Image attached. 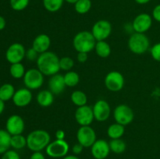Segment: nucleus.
<instances>
[{"mask_svg":"<svg viewBox=\"0 0 160 159\" xmlns=\"http://www.w3.org/2000/svg\"><path fill=\"white\" fill-rule=\"evenodd\" d=\"M69 147L68 143L65 140H57L50 142L49 144L45 148V152L49 157L53 158L63 157L68 154Z\"/></svg>","mask_w":160,"mask_h":159,"instance_id":"obj_7","label":"nucleus"},{"mask_svg":"<svg viewBox=\"0 0 160 159\" xmlns=\"http://www.w3.org/2000/svg\"><path fill=\"white\" fill-rule=\"evenodd\" d=\"M30 0H9L11 8L15 11H22L28 6Z\"/></svg>","mask_w":160,"mask_h":159,"instance_id":"obj_33","label":"nucleus"},{"mask_svg":"<svg viewBox=\"0 0 160 159\" xmlns=\"http://www.w3.org/2000/svg\"><path fill=\"white\" fill-rule=\"evenodd\" d=\"M152 25V17L148 13H141L134 19L132 28L136 33L145 34Z\"/></svg>","mask_w":160,"mask_h":159,"instance_id":"obj_14","label":"nucleus"},{"mask_svg":"<svg viewBox=\"0 0 160 159\" xmlns=\"http://www.w3.org/2000/svg\"><path fill=\"white\" fill-rule=\"evenodd\" d=\"M39 55L40 54H38L34 48H31L26 51V55H25V57H26L29 61L34 62V61H37Z\"/></svg>","mask_w":160,"mask_h":159,"instance_id":"obj_35","label":"nucleus"},{"mask_svg":"<svg viewBox=\"0 0 160 159\" xmlns=\"http://www.w3.org/2000/svg\"><path fill=\"white\" fill-rule=\"evenodd\" d=\"M26 55L24 46L20 43H13L7 48L6 52V59L9 63L21 62Z\"/></svg>","mask_w":160,"mask_h":159,"instance_id":"obj_11","label":"nucleus"},{"mask_svg":"<svg viewBox=\"0 0 160 159\" xmlns=\"http://www.w3.org/2000/svg\"><path fill=\"white\" fill-rule=\"evenodd\" d=\"M83 149H84V147L81 144H80L79 143H78L75 145H73V147H72V151H73V153L75 155H78V154H80L82 152Z\"/></svg>","mask_w":160,"mask_h":159,"instance_id":"obj_39","label":"nucleus"},{"mask_svg":"<svg viewBox=\"0 0 160 159\" xmlns=\"http://www.w3.org/2000/svg\"><path fill=\"white\" fill-rule=\"evenodd\" d=\"M150 1H151V0H134V2H135L136 3H138V4H139V5L147 4V3L149 2Z\"/></svg>","mask_w":160,"mask_h":159,"instance_id":"obj_43","label":"nucleus"},{"mask_svg":"<svg viewBox=\"0 0 160 159\" xmlns=\"http://www.w3.org/2000/svg\"><path fill=\"white\" fill-rule=\"evenodd\" d=\"M88 59V53L86 52H78V56H77V59L79 62L81 63H84Z\"/></svg>","mask_w":160,"mask_h":159,"instance_id":"obj_38","label":"nucleus"},{"mask_svg":"<svg viewBox=\"0 0 160 159\" xmlns=\"http://www.w3.org/2000/svg\"><path fill=\"white\" fill-rule=\"evenodd\" d=\"M64 81L67 87H73L78 84L80 81V76L77 72L75 71H68L63 76Z\"/></svg>","mask_w":160,"mask_h":159,"instance_id":"obj_28","label":"nucleus"},{"mask_svg":"<svg viewBox=\"0 0 160 159\" xmlns=\"http://www.w3.org/2000/svg\"><path fill=\"white\" fill-rule=\"evenodd\" d=\"M92 33L97 41H106L112 33V24L106 20H98L92 26Z\"/></svg>","mask_w":160,"mask_h":159,"instance_id":"obj_10","label":"nucleus"},{"mask_svg":"<svg viewBox=\"0 0 160 159\" xmlns=\"http://www.w3.org/2000/svg\"><path fill=\"white\" fill-rule=\"evenodd\" d=\"M95 51L97 55L100 58H107L111 55V47L109 44H108L106 41H96L95 46Z\"/></svg>","mask_w":160,"mask_h":159,"instance_id":"obj_21","label":"nucleus"},{"mask_svg":"<svg viewBox=\"0 0 160 159\" xmlns=\"http://www.w3.org/2000/svg\"><path fill=\"white\" fill-rule=\"evenodd\" d=\"M92 3L91 0H78L74 4V9L79 14H86L90 11Z\"/></svg>","mask_w":160,"mask_h":159,"instance_id":"obj_30","label":"nucleus"},{"mask_svg":"<svg viewBox=\"0 0 160 159\" xmlns=\"http://www.w3.org/2000/svg\"><path fill=\"white\" fill-rule=\"evenodd\" d=\"M59 58L52 51H45L39 55L37 61L38 69L44 76H53L60 70Z\"/></svg>","mask_w":160,"mask_h":159,"instance_id":"obj_1","label":"nucleus"},{"mask_svg":"<svg viewBox=\"0 0 160 159\" xmlns=\"http://www.w3.org/2000/svg\"><path fill=\"white\" fill-rule=\"evenodd\" d=\"M51 142L50 134L44 129H36L27 137V147L33 152L42 151Z\"/></svg>","mask_w":160,"mask_h":159,"instance_id":"obj_2","label":"nucleus"},{"mask_svg":"<svg viewBox=\"0 0 160 159\" xmlns=\"http://www.w3.org/2000/svg\"><path fill=\"white\" fill-rule=\"evenodd\" d=\"M152 17L154 20L160 23V4L154 7L152 10Z\"/></svg>","mask_w":160,"mask_h":159,"instance_id":"obj_37","label":"nucleus"},{"mask_svg":"<svg viewBox=\"0 0 160 159\" xmlns=\"http://www.w3.org/2000/svg\"><path fill=\"white\" fill-rule=\"evenodd\" d=\"M59 65H60V70L67 72L70 71L74 66V61L72 58L65 56L59 59Z\"/></svg>","mask_w":160,"mask_h":159,"instance_id":"obj_32","label":"nucleus"},{"mask_svg":"<svg viewBox=\"0 0 160 159\" xmlns=\"http://www.w3.org/2000/svg\"><path fill=\"white\" fill-rule=\"evenodd\" d=\"M16 90L11 84H4L0 87V99L7 101L12 99Z\"/></svg>","mask_w":160,"mask_h":159,"instance_id":"obj_24","label":"nucleus"},{"mask_svg":"<svg viewBox=\"0 0 160 159\" xmlns=\"http://www.w3.org/2000/svg\"><path fill=\"white\" fill-rule=\"evenodd\" d=\"M113 117L116 123L125 126L132 123L134 113L130 106L121 104L117 106L113 110Z\"/></svg>","mask_w":160,"mask_h":159,"instance_id":"obj_6","label":"nucleus"},{"mask_svg":"<svg viewBox=\"0 0 160 159\" xmlns=\"http://www.w3.org/2000/svg\"><path fill=\"white\" fill-rule=\"evenodd\" d=\"M125 132L124 126L116 123L110 125L107 129V135L109 138L120 139L123 136Z\"/></svg>","mask_w":160,"mask_h":159,"instance_id":"obj_22","label":"nucleus"},{"mask_svg":"<svg viewBox=\"0 0 160 159\" xmlns=\"http://www.w3.org/2000/svg\"><path fill=\"white\" fill-rule=\"evenodd\" d=\"M6 20L4 19V17L0 16V31H2L5 27H6Z\"/></svg>","mask_w":160,"mask_h":159,"instance_id":"obj_42","label":"nucleus"},{"mask_svg":"<svg viewBox=\"0 0 160 159\" xmlns=\"http://www.w3.org/2000/svg\"><path fill=\"white\" fill-rule=\"evenodd\" d=\"M23 79L27 88L37 90L43 85L44 75L38 69H30L26 71Z\"/></svg>","mask_w":160,"mask_h":159,"instance_id":"obj_5","label":"nucleus"},{"mask_svg":"<svg viewBox=\"0 0 160 159\" xmlns=\"http://www.w3.org/2000/svg\"><path fill=\"white\" fill-rule=\"evenodd\" d=\"M95 40L92 32L87 31H83L78 32L74 36L73 40V48L78 52L88 53L95 49Z\"/></svg>","mask_w":160,"mask_h":159,"instance_id":"obj_3","label":"nucleus"},{"mask_svg":"<svg viewBox=\"0 0 160 159\" xmlns=\"http://www.w3.org/2000/svg\"><path fill=\"white\" fill-rule=\"evenodd\" d=\"M71 101L78 107H81L87 104L88 97L84 92L81 90H74L70 95Z\"/></svg>","mask_w":160,"mask_h":159,"instance_id":"obj_25","label":"nucleus"},{"mask_svg":"<svg viewBox=\"0 0 160 159\" xmlns=\"http://www.w3.org/2000/svg\"><path fill=\"white\" fill-rule=\"evenodd\" d=\"M65 2H67L70 3V4H73L74 5L75 3L77 2L78 1V0H64Z\"/></svg>","mask_w":160,"mask_h":159,"instance_id":"obj_46","label":"nucleus"},{"mask_svg":"<svg viewBox=\"0 0 160 159\" xmlns=\"http://www.w3.org/2000/svg\"><path fill=\"white\" fill-rule=\"evenodd\" d=\"M62 159H80L78 156L74 155H66L65 157H62Z\"/></svg>","mask_w":160,"mask_h":159,"instance_id":"obj_45","label":"nucleus"},{"mask_svg":"<svg viewBox=\"0 0 160 159\" xmlns=\"http://www.w3.org/2000/svg\"><path fill=\"white\" fill-rule=\"evenodd\" d=\"M150 51L153 59L157 62H160V42L153 45L150 49Z\"/></svg>","mask_w":160,"mask_h":159,"instance_id":"obj_34","label":"nucleus"},{"mask_svg":"<svg viewBox=\"0 0 160 159\" xmlns=\"http://www.w3.org/2000/svg\"><path fill=\"white\" fill-rule=\"evenodd\" d=\"M5 101H3L2 100L0 99V115L3 112L5 109Z\"/></svg>","mask_w":160,"mask_h":159,"instance_id":"obj_44","label":"nucleus"},{"mask_svg":"<svg viewBox=\"0 0 160 159\" xmlns=\"http://www.w3.org/2000/svg\"><path fill=\"white\" fill-rule=\"evenodd\" d=\"M64 0H42L43 6L50 12H56L62 8Z\"/></svg>","mask_w":160,"mask_h":159,"instance_id":"obj_27","label":"nucleus"},{"mask_svg":"<svg viewBox=\"0 0 160 159\" xmlns=\"http://www.w3.org/2000/svg\"><path fill=\"white\" fill-rule=\"evenodd\" d=\"M77 139L84 147H91L96 141V132L90 126H82L77 132Z\"/></svg>","mask_w":160,"mask_h":159,"instance_id":"obj_8","label":"nucleus"},{"mask_svg":"<svg viewBox=\"0 0 160 159\" xmlns=\"http://www.w3.org/2000/svg\"><path fill=\"white\" fill-rule=\"evenodd\" d=\"M25 128L24 120L18 115H12L8 118L6 123V130L11 136L22 134Z\"/></svg>","mask_w":160,"mask_h":159,"instance_id":"obj_15","label":"nucleus"},{"mask_svg":"<svg viewBox=\"0 0 160 159\" xmlns=\"http://www.w3.org/2000/svg\"><path fill=\"white\" fill-rule=\"evenodd\" d=\"M93 114L95 119L98 122H105L110 117L111 108L109 103L105 100H98L94 104Z\"/></svg>","mask_w":160,"mask_h":159,"instance_id":"obj_13","label":"nucleus"},{"mask_svg":"<svg viewBox=\"0 0 160 159\" xmlns=\"http://www.w3.org/2000/svg\"><path fill=\"white\" fill-rule=\"evenodd\" d=\"M51 45V39L49 36L45 34H41L34 39L32 43V48L38 54L48 51Z\"/></svg>","mask_w":160,"mask_h":159,"instance_id":"obj_19","label":"nucleus"},{"mask_svg":"<svg viewBox=\"0 0 160 159\" xmlns=\"http://www.w3.org/2000/svg\"><path fill=\"white\" fill-rule=\"evenodd\" d=\"M32 93L28 88H20L16 90L13 97L12 102L17 107L23 108L30 104L32 101Z\"/></svg>","mask_w":160,"mask_h":159,"instance_id":"obj_17","label":"nucleus"},{"mask_svg":"<svg viewBox=\"0 0 160 159\" xmlns=\"http://www.w3.org/2000/svg\"><path fill=\"white\" fill-rule=\"evenodd\" d=\"M12 136L5 129H0V154H3L9 151L11 147Z\"/></svg>","mask_w":160,"mask_h":159,"instance_id":"obj_23","label":"nucleus"},{"mask_svg":"<svg viewBox=\"0 0 160 159\" xmlns=\"http://www.w3.org/2000/svg\"><path fill=\"white\" fill-rule=\"evenodd\" d=\"M109 147H110V151L117 154H122V153L124 152L127 147L126 143L121 138L112 139L109 141Z\"/></svg>","mask_w":160,"mask_h":159,"instance_id":"obj_26","label":"nucleus"},{"mask_svg":"<svg viewBox=\"0 0 160 159\" xmlns=\"http://www.w3.org/2000/svg\"><path fill=\"white\" fill-rule=\"evenodd\" d=\"M30 159H45V157L41 151H36V152H33V154L30 157Z\"/></svg>","mask_w":160,"mask_h":159,"instance_id":"obj_40","label":"nucleus"},{"mask_svg":"<svg viewBox=\"0 0 160 159\" xmlns=\"http://www.w3.org/2000/svg\"><path fill=\"white\" fill-rule=\"evenodd\" d=\"M54 101V94L49 90H42L37 95V102L41 107L47 108Z\"/></svg>","mask_w":160,"mask_h":159,"instance_id":"obj_20","label":"nucleus"},{"mask_svg":"<svg viewBox=\"0 0 160 159\" xmlns=\"http://www.w3.org/2000/svg\"><path fill=\"white\" fill-rule=\"evenodd\" d=\"M66 87L67 86L64 81L63 76L59 73L52 76L48 80V88L50 91L52 92L53 94L58 95L62 93Z\"/></svg>","mask_w":160,"mask_h":159,"instance_id":"obj_18","label":"nucleus"},{"mask_svg":"<svg viewBox=\"0 0 160 159\" xmlns=\"http://www.w3.org/2000/svg\"><path fill=\"white\" fill-rule=\"evenodd\" d=\"M27 146V137L22 134L14 135L11 137V147L15 150L23 149Z\"/></svg>","mask_w":160,"mask_h":159,"instance_id":"obj_31","label":"nucleus"},{"mask_svg":"<svg viewBox=\"0 0 160 159\" xmlns=\"http://www.w3.org/2000/svg\"><path fill=\"white\" fill-rule=\"evenodd\" d=\"M2 159H20V157L16 151L9 150L2 154Z\"/></svg>","mask_w":160,"mask_h":159,"instance_id":"obj_36","label":"nucleus"},{"mask_svg":"<svg viewBox=\"0 0 160 159\" xmlns=\"http://www.w3.org/2000/svg\"><path fill=\"white\" fill-rule=\"evenodd\" d=\"M56 137L57 140H64L65 138V132L62 129H58L56 132Z\"/></svg>","mask_w":160,"mask_h":159,"instance_id":"obj_41","label":"nucleus"},{"mask_svg":"<svg viewBox=\"0 0 160 159\" xmlns=\"http://www.w3.org/2000/svg\"><path fill=\"white\" fill-rule=\"evenodd\" d=\"M9 73L14 79H20L23 77L26 71H25L24 65L21 62H18V63L11 64Z\"/></svg>","mask_w":160,"mask_h":159,"instance_id":"obj_29","label":"nucleus"},{"mask_svg":"<svg viewBox=\"0 0 160 159\" xmlns=\"http://www.w3.org/2000/svg\"><path fill=\"white\" fill-rule=\"evenodd\" d=\"M105 86L112 92H118L124 87V76L118 71H111L105 77Z\"/></svg>","mask_w":160,"mask_h":159,"instance_id":"obj_9","label":"nucleus"},{"mask_svg":"<svg viewBox=\"0 0 160 159\" xmlns=\"http://www.w3.org/2000/svg\"><path fill=\"white\" fill-rule=\"evenodd\" d=\"M130 51L136 55H142L150 48V41L145 34L134 32L128 40Z\"/></svg>","mask_w":160,"mask_h":159,"instance_id":"obj_4","label":"nucleus"},{"mask_svg":"<svg viewBox=\"0 0 160 159\" xmlns=\"http://www.w3.org/2000/svg\"><path fill=\"white\" fill-rule=\"evenodd\" d=\"M110 147L105 140H97L91 147V152L95 159H106L110 152Z\"/></svg>","mask_w":160,"mask_h":159,"instance_id":"obj_16","label":"nucleus"},{"mask_svg":"<svg viewBox=\"0 0 160 159\" xmlns=\"http://www.w3.org/2000/svg\"><path fill=\"white\" fill-rule=\"evenodd\" d=\"M77 123L81 126H90L95 119L93 114V109L88 105H84L78 107L74 114Z\"/></svg>","mask_w":160,"mask_h":159,"instance_id":"obj_12","label":"nucleus"}]
</instances>
